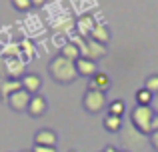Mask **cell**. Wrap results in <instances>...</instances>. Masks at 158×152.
I'll use <instances>...</instances> for the list:
<instances>
[{
	"mask_svg": "<svg viewBox=\"0 0 158 152\" xmlns=\"http://www.w3.org/2000/svg\"><path fill=\"white\" fill-rule=\"evenodd\" d=\"M48 74L52 76L54 82L58 84H72L74 80L78 78V72H76V64L72 60L64 58V56H54L48 64Z\"/></svg>",
	"mask_w": 158,
	"mask_h": 152,
	"instance_id": "obj_1",
	"label": "cell"
},
{
	"mask_svg": "<svg viewBox=\"0 0 158 152\" xmlns=\"http://www.w3.org/2000/svg\"><path fill=\"white\" fill-rule=\"evenodd\" d=\"M152 118H154V110L152 106H138L136 104L130 112V122L140 134H150V124H152Z\"/></svg>",
	"mask_w": 158,
	"mask_h": 152,
	"instance_id": "obj_2",
	"label": "cell"
},
{
	"mask_svg": "<svg viewBox=\"0 0 158 152\" xmlns=\"http://www.w3.org/2000/svg\"><path fill=\"white\" fill-rule=\"evenodd\" d=\"M82 106H84L86 112L90 114H98L106 108V96L104 92H98V90H86L84 98H82Z\"/></svg>",
	"mask_w": 158,
	"mask_h": 152,
	"instance_id": "obj_3",
	"label": "cell"
},
{
	"mask_svg": "<svg viewBox=\"0 0 158 152\" xmlns=\"http://www.w3.org/2000/svg\"><path fill=\"white\" fill-rule=\"evenodd\" d=\"M30 98L32 94H28L24 88H20L18 92H14L12 96H8V106H10L14 112H26L28 110V104H30Z\"/></svg>",
	"mask_w": 158,
	"mask_h": 152,
	"instance_id": "obj_4",
	"label": "cell"
},
{
	"mask_svg": "<svg viewBox=\"0 0 158 152\" xmlns=\"http://www.w3.org/2000/svg\"><path fill=\"white\" fill-rule=\"evenodd\" d=\"M48 110V102L46 98L42 96V94H34V96L30 98V104H28V110L26 112L30 114L32 118H40L44 112Z\"/></svg>",
	"mask_w": 158,
	"mask_h": 152,
	"instance_id": "obj_5",
	"label": "cell"
},
{
	"mask_svg": "<svg viewBox=\"0 0 158 152\" xmlns=\"http://www.w3.org/2000/svg\"><path fill=\"white\" fill-rule=\"evenodd\" d=\"M106 52H108V50L104 48V44L96 42V40H92V38H86V52H84V58H90V60H94V62H96L98 58H104Z\"/></svg>",
	"mask_w": 158,
	"mask_h": 152,
	"instance_id": "obj_6",
	"label": "cell"
},
{
	"mask_svg": "<svg viewBox=\"0 0 158 152\" xmlns=\"http://www.w3.org/2000/svg\"><path fill=\"white\" fill-rule=\"evenodd\" d=\"M56 142H58V136L52 128H42L34 134V144L36 146H54L56 148Z\"/></svg>",
	"mask_w": 158,
	"mask_h": 152,
	"instance_id": "obj_7",
	"label": "cell"
},
{
	"mask_svg": "<svg viewBox=\"0 0 158 152\" xmlns=\"http://www.w3.org/2000/svg\"><path fill=\"white\" fill-rule=\"evenodd\" d=\"M110 86H112V82H110V78H108L106 72H96V74L88 80V90L106 92V90H110Z\"/></svg>",
	"mask_w": 158,
	"mask_h": 152,
	"instance_id": "obj_8",
	"label": "cell"
},
{
	"mask_svg": "<svg viewBox=\"0 0 158 152\" xmlns=\"http://www.w3.org/2000/svg\"><path fill=\"white\" fill-rule=\"evenodd\" d=\"M20 82H22V88L26 90L28 94H38V90H40V86H42V80H40V76L38 74H34V72H26L22 78H20Z\"/></svg>",
	"mask_w": 158,
	"mask_h": 152,
	"instance_id": "obj_9",
	"label": "cell"
},
{
	"mask_svg": "<svg viewBox=\"0 0 158 152\" xmlns=\"http://www.w3.org/2000/svg\"><path fill=\"white\" fill-rule=\"evenodd\" d=\"M94 26H96V22H94V16H90V14H84V16H80V18L76 20L78 36H82V38H90Z\"/></svg>",
	"mask_w": 158,
	"mask_h": 152,
	"instance_id": "obj_10",
	"label": "cell"
},
{
	"mask_svg": "<svg viewBox=\"0 0 158 152\" xmlns=\"http://www.w3.org/2000/svg\"><path fill=\"white\" fill-rule=\"evenodd\" d=\"M76 72H78V76H88V78H92L94 74H96V62L94 60H90V58H84V56H80V58L76 60Z\"/></svg>",
	"mask_w": 158,
	"mask_h": 152,
	"instance_id": "obj_11",
	"label": "cell"
},
{
	"mask_svg": "<svg viewBox=\"0 0 158 152\" xmlns=\"http://www.w3.org/2000/svg\"><path fill=\"white\" fill-rule=\"evenodd\" d=\"M122 142L128 144V146H140V144H142V136H140V132L134 128V126H124Z\"/></svg>",
	"mask_w": 158,
	"mask_h": 152,
	"instance_id": "obj_12",
	"label": "cell"
},
{
	"mask_svg": "<svg viewBox=\"0 0 158 152\" xmlns=\"http://www.w3.org/2000/svg\"><path fill=\"white\" fill-rule=\"evenodd\" d=\"M4 66H6L8 78H14V80H18L20 74L24 76V64L18 62V58H8V60H4Z\"/></svg>",
	"mask_w": 158,
	"mask_h": 152,
	"instance_id": "obj_13",
	"label": "cell"
},
{
	"mask_svg": "<svg viewBox=\"0 0 158 152\" xmlns=\"http://www.w3.org/2000/svg\"><path fill=\"white\" fill-rule=\"evenodd\" d=\"M22 88V82L20 80H14V78H6V80L2 82V86H0V98H6L12 96L14 92H18V90Z\"/></svg>",
	"mask_w": 158,
	"mask_h": 152,
	"instance_id": "obj_14",
	"label": "cell"
},
{
	"mask_svg": "<svg viewBox=\"0 0 158 152\" xmlns=\"http://www.w3.org/2000/svg\"><path fill=\"white\" fill-rule=\"evenodd\" d=\"M90 38L96 40V42H100V44H106L108 40H110V30H108L106 24L96 22V26H94V30H92V34H90Z\"/></svg>",
	"mask_w": 158,
	"mask_h": 152,
	"instance_id": "obj_15",
	"label": "cell"
},
{
	"mask_svg": "<svg viewBox=\"0 0 158 152\" xmlns=\"http://www.w3.org/2000/svg\"><path fill=\"white\" fill-rule=\"evenodd\" d=\"M102 124H104V128L108 130V132H120V130H122V118L106 114L104 120H102Z\"/></svg>",
	"mask_w": 158,
	"mask_h": 152,
	"instance_id": "obj_16",
	"label": "cell"
},
{
	"mask_svg": "<svg viewBox=\"0 0 158 152\" xmlns=\"http://www.w3.org/2000/svg\"><path fill=\"white\" fill-rule=\"evenodd\" d=\"M60 56H64V58L72 60V62H76L78 58H80V50H78L76 46H74L72 42H66L64 46L60 48Z\"/></svg>",
	"mask_w": 158,
	"mask_h": 152,
	"instance_id": "obj_17",
	"label": "cell"
},
{
	"mask_svg": "<svg viewBox=\"0 0 158 152\" xmlns=\"http://www.w3.org/2000/svg\"><path fill=\"white\" fill-rule=\"evenodd\" d=\"M134 96H136V104H138V106H152V100H154V94L148 92L146 88L136 90Z\"/></svg>",
	"mask_w": 158,
	"mask_h": 152,
	"instance_id": "obj_18",
	"label": "cell"
},
{
	"mask_svg": "<svg viewBox=\"0 0 158 152\" xmlns=\"http://www.w3.org/2000/svg\"><path fill=\"white\" fill-rule=\"evenodd\" d=\"M108 114L122 118V114H124V102H122V100H114V102H110V104H108Z\"/></svg>",
	"mask_w": 158,
	"mask_h": 152,
	"instance_id": "obj_19",
	"label": "cell"
},
{
	"mask_svg": "<svg viewBox=\"0 0 158 152\" xmlns=\"http://www.w3.org/2000/svg\"><path fill=\"white\" fill-rule=\"evenodd\" d=\"M144 88H146L148 92H152V94H158V74L148 76L146 82H144Z\"/></svg>",
	"mask_w": 158,
	"mask_h": 152,
	"instance_id": "obj_20",
	"label": "cell"
},
{
	"mask_svg": "<svg viewBox=\"0 0 158 152\" xmlns=\"http://www.w3.org/2000/svg\"><path fill=\"white\" fill-rule=\"evenodd\" d=\"M10 2H12V6H14L18 12H26V10H30V8H32L30 0H10Z\"/></svg>",
	"mask_w": 158,
	"mask_h": 152,
	"instance_id": "obj_21",
	"label": "cell"
},
{
	"mask_svg": "<svg viewBox=\"0 0 158 152\" xmlns=\"http://www.w3.org/2000/svg\"><path fill=\"white\" fill-rule=\"evenodd\" d=\"M8 78V74H6V66H4V60L0 58V86H2V82Z\"/></svg>",
	"mask_w": 158,
	"mask_h": 152,
	"instance_id": "obj_22",
	"label": "cell"
},
{
	"mask_svg": "<svg viewBox=\"0 0 158 152\" xmlns=\"http://www.w3.org/2000/svg\"><path fill=\"white\" fill-rule=\"evenodd\" d=\"M32 152H56V148H54V146H36L34 144Z\"/></svg>",
	"mask_w": 158,
	"mask_h": 152,
	"instance_id": "obj_23",
	"label": "cell"
},
{
	"mask_svg": "<svg viewBox=\"0 0 158 152\" xmlns=\"http://www.w3.org/2000/svg\"><path fill=\"white\" fill-rule=\"evenodd\" d=\"M150 144H152V148L158 152V132H152L150 134Z\"/></svg>",
	"mask_w": 158,
	"mask_h": 152,
	"instance_id": "obj_24",
	"label": "cell"
},
{
	"mask_svg": "<svg viewBox=\"0 0 158 152\" xmlns=\"http://www.w3.org/2000/svg\"><path fill=\"white\" fill-rule=\"evenodd\" d=\"M150 130H152V132H158V114H154V118H152ZM152 132H150V134H152Z\"/></svg>",
	"mask_w": 158,
	"mask_h": 152,
	"instance_id": "obj_25",
	"label": "cell"
},
{
	"mask_svg": "<svg viewBox=\"0 0 158 152\" xmlns=\"http://www.w3.org/2000/svg\"><path fill=\"white\" fill-rule=\"evenodd\" d=\"M152 110H154V114H158V94L154 96V100H152Z\"/></svg>",
	"mask_w": 158,
	"mask_h": 152,
	"instance_id": "obj_26",
	"label": "cell"
},
{
	"mask_svg": "<svg viewBox=\"0 0 158 152\" xmlns=\"http://www.w3.org/2000/svg\"><path fill=\"white\" fill-rule=\"evenodd\" d=\"M30 2H32V6H44L46 0H30Z\"/></svg>",
	"mask_w": 158,
	"mask_h": 152,
	"instance_id": "obj_27",
	"label": "cell"
},
{
	"mask_svg": "<svg viewBox=\"0 0 158 152\" xmlns=\"http://www.w3.org/2000/svg\"><path fill=\"white\" fill-rule=\"evenodd\" d=\"M104 152H120V150H116L114 146H106V148H104Z\"/></svg>",
	"mask_w": 158,
	"mask_h": 152,
	"instance_id": "obj_28",
	"label": "cell"
},
{
	"mask_svg": "<svg viewBox=\"0 0 158 152\" xmlns=\"http://www.w3.org/2000/svg\"><path fill=\"white\" fill-rule=\"evenodd\" d=\"M22 152H32V150H22Z\"/></svg>",
	"mask_w": 158,
	"mask_h": 152,
	"instance_id": "obj_29",
	"label": "cell"
},
{
	"mask_svg": "<svg viewBox=\"0 0 158 152\" xmlns=\"http://www.w3.org/2000/svg\"><path fill=\"white\" fill-rule=\"evenodd\" d=\"M68 152H74V150H68Z\"/></svg>",
	"mask_w": 158,
	"mask_h": 152,
	"instance_id": "obj_30",
	"label": "cell"
}]
</instances>
